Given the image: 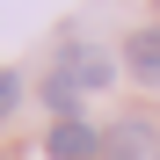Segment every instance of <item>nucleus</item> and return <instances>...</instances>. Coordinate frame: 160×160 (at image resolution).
Instances as JSON below:
<instances>
[{
    "mask_svg": "<svg viewBox=\"0 0 160 160\" xmlns=\"http://www.w3.org/2000/svg\"><path fill=\"white\" fill-rule=\"evenodd\" d=\"M44 153H51V160H102V138H95V124L66 117V124L44 131Z\"/></svg>",
    "mask_w": 160,
    "mask_h": 160,
    "instance_id": "obj_1",
    "label": "nucleus"
},
{
    "mask_svg": "<svg viewBox=\"0 0 160 160\" xmlns=\"http://www.w3.org/2000/svg\"><path fill=\"white\" fill-rule=\"evenodd\" d=\"M146 146H153V117H124L117 138H102V160H138Z\"/></svg>",
    "mask_w": 160,
    "mask_h": 160,
    "instance_id": "obj_2",
    "label": "nucleus"
},
{
    "mask_svg": "<svg viewBox=\"0 0 160 160\" xmlns=\"http://www.w3.org/2000/svg\"><path fill=\"white\" fill-rule=\"evenodd\" d=\"M124 66L138 73V80H153V88H160V22H146V29L124 44Z\"/></svg>",
    "mask_w": 160,
    "mask_h": 160,
    "instance_id": "obj_3",
    "label": "nucleus"
},
{
    "mask_svg": "<svg viewBox=\"0 0 160 160\" xmlns=\"http://www.w3.org/2000/svg\"><path fill=\"white\" fill-rule=\"evenodd\" d=\"M109 51H73V58H66V80H73V88H109Z\"/></svg>",
    "mask_w": 160,
    "mask_h": 160,
    "instance_id": "obj_4",
    "label": "nucleus"
},
{
    "mask_svg": "<svg viewBox=\"0 0 160 160\" xmlns=\"http://www.w3.org/2000/svg\"><path fill=\"white\" fill-rule=\"evenodd\" d=\"M73 102H80V88H73L66 73H51V80H44V109H58V124H66V117H73Z\"/></svg>",
    "mask_w": 160,
    "mask_h": 160,
    "instance_id": "obj_5",
    "label": "nucleus"
},
{
    "mask_svg": "<svg viewBox=\"0 0 160 160\" xmlns=\"http://www.w3.org/2000/svg\"><path fill=\"white\" fill-rule=\"evenodd\" d=\"M15 102H22V80H15L8 66H0V117H8V109H15Z\"/></svg>",
    "mask_w": 160,
    "mask_h": 160,
    "instance_id": "obj_6",
    "label": "nucleus"
},
{
    "mask_svg": "<svg viewBox=\"0 0 160 160\" xmlns=\"http://www.w3.org/2000/svg\"><path fill=\"white\" fill-rule=\"evenodd\" d=\"M153 160H160V153H153Z\"/></svg>",
    "mask_w": 160,
    "mask_h": 160,
    "instance_id": "obj_7",
    "label": "nucleus"
}]
</instances>
